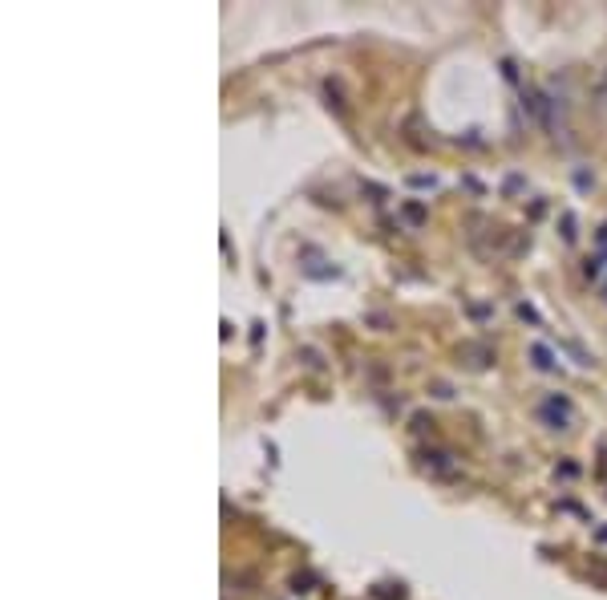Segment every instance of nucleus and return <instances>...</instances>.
Masks as SVG:
<instances>
[{
  "label": "nucleus",
  "instance_id": "obj_1",
  "mask_svg": "<svg viewBox=\"0 0 607 600\" xmlns=\"http://www.w3.org/2000/svg\"><path fill=\"white\" fill-rule=\"evenodd\" d=\"M535 361H538V365H542V369H551V365H555V361H551V353H547L542 345H535Z\"/></svg>",
  "mask_w": 607,
  "mask_h": 600
},
{
  "label": "nucleus",
  "instance_id": "obj_2",
  "mask_svg": "<svg viewBox=\"0 0 607 600\" xmlns=\"http://www.w3.org/2000/svg\"><path fill=\"white\" fill-rule=\"evenodd\" d=\"M599 102L607 106V77H604V86H599Z\"/></svg>",
  "mask_w": 607,
  "mask_h": 600
}]
</instances>
